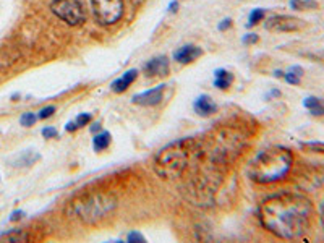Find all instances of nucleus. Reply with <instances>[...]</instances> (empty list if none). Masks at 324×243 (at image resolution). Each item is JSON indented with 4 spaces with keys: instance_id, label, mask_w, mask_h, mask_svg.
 <instances>
[{
    "instance_id": "f257e3e1",
    "label": "nucleus",
    "mask_w": 324,
    "mask_h": 243,
    "mask_svg": "<svg viewBox=\"0 0 324 243\" xmlns=\"http://www.w3.org/2000/svg\"><path fill=\"white\" fill-rule=\"evenodd\" d=\"M313 219V204L300 193L282 192L268 196L259 206V221L273 235L284 240H299L308 232Z\"/></svg>"
},
{
    "instance_id": "f03ea898",
    "label": "nucleus",
    "mask_w": 324,
    "mask_h": 243,
    "mask_svg": "<svg viewBox=\"0 0 324 243\" xmlns=\"http://www.w3.org/2000/svg\"><path fill=\"white\" fill-rule=\"evenodd\" d=\"M293 166V154L282 146L261 151L250 166V175L258 184H274L284 180Z\"/></svg>"
},
{
    "instance_id": "7ed1b4c3",
    "label": "nucleus",
    "mask_w": 324,
    "mask_h": 243,
    "mask_svg": "<svg viewBox=\"0 0 324 243\" xmlns=\"http://www.w3.org/2000/svg\"><path fill=\"white\" fill-rule=\"evenodd\" d=\"M195 140L191 138H183L161 149L154 161V170L157 175L169 180L180 177L188 166L191 154L195 151Z\"/></svg>"
},
{
    "instance_id": "20e7f679",
    "label": "nucleus",
    "mask_w": 324,
    "mask_h": 243,
    "mask_svg": "<svg viewBox=\"0 0 324 243\" xmlns=\"http://www.w3.org/2000/svg\"><path fill=\"white\" fill-rule=\"evenodd\" d=\"M115 198L107 193H83L72 199L68 204V214L83 224H96L110 214L115 207Z\"/></svg>"
},
{
    "instance_id": "39448f33",
    "label": "nucleus",
    "mask_w": 324,
    "mask_h": 243,
    "mask_svg": "<svg viewBox=\"0 0 324 243\" xmlns=\"http://www.w3.org/2000/svg\"><path fill=\"white\" fill-rule=\"evenodd\" d=\"M50 10L70 26H78L86 20V8L81 0H54Z\"/></svg>"
},
{
    "instance_id": "423d86ee",
    "label": "nucleus",
    "mask_w": 324,
    "mask_h": 243,
    "mask_svg": "<svg viewBox=\"0 0 324 243\" xmlns=\"http://www.w3.org/2000/svg\"><path fill=\"white\" fill-rule=\"evenodd\" d=\"M91 8L96 21L109 26L117 23L124 15V0H91Z\"/></svg>"
},
{
    "instance_id": "0eeeda50",
    "label": "nucleus",
    "mask_w": 324,
    "mask_h": 243,
    "mask_svg": "<svg viewBox=\"0 0 324 243\" xmlns=\"http://www.w3.org/2000/svg\"><path fill=\"white\" fill-rule=\"evenodd\" d=\"M264 26L273 33H295L305 28V21L290 15H274L268 18Z\"/></svg>"
},
{
    "instance_id": "6e6552de",
    "label": "nucleus",
    "mask_w": 324,
    "mask_h": 243,
    "mask_svg": "<svg viewBox=\"0 0 324 243\" xmlns=\"http://www.w3.org/2000/svg\"><path fill=\"white\" fill-rule=\"evenodd\" d=\"M165 89V84H159L153 89H148L141 94H136L133 98V104H138V106H144V107H151V106H157L162 101V94Z\"/></svg>"
},
{
    "instance_id": "1a4fd4ad",
    "label": "nucleus",
    "mask_w": 324,
    "mask_h": 243,
    "mask_svg": "<svg viewBox=\"0 0 324 243\" xmlns=\"http://www.w3.org/2000/svg\"><path fill=\"white\" fill-rule=\"evenodd\" d=\"M169 70H170L169 60H167V57H164V55L154 57L144 65V72H146V75H150V76H165V75H169Z\"/></svg>"
},
{
    "instance_id": "9d476101",
    "label": "nucleus",
    "mask_w": 324,
    "mask_h": 243,
    "mask_svg": "<svg viewBox=\"0 0 324 243\" xmlns=\"http://www.w3.org/2000/svg\"><path fill=\"white\" fill-rule=\"evenodd\" d=\"M203 55V50L196 46H183L179 50H175L173 58L177 60L180 64H190V62H195L198 57Z\"/></svg>"
},
{
    "instance_id": "9b49d317",
    "label": "nucleus",
    "mask_w": 324,
    "mask_h": 243,
    "mask_svg": "<svg viewBox=\"0 0 324 243\" xmlns=\"http://www.w3.org/2000/svg\"><path fill=\"white\" fill-rule=\"evenodd\" d=\"M136 76H138V70H128V72H125L124 75H122L119 80H115L112 83V91L113 93H117V94H120V93H124V91H127L128 89V86L133 83L135 80H136Z\"/></svg>"
},
{
    "instance_id": "f8f14e48",
    "label": "nucleus",
    "mask_w": 324,
    "mask_h": 243,
    "mask_svg": "<svg viewBox=\"0 0 324 243\" xmlns=\"http://www.w3.org/2000/svg\"><path fill=\"white\" fill-rule=\"evenodd\" d=\"M195 110H196V114L198 115H203V117H209V115H213L217 106L213 102V99L209 98V96H199L196 101H195Z\"/></svg>"
},
{
    "instance_id": "ddd939ff",
    "label": "nucleus",
    "mask_w": 324,
    "mask_h": 243,
    "mask_svg": "<svg viewBox=\"0 0 324 243\" xmlns=\"http://www.w3.org/2000/svg\"><path fill=\"white\" fill-rule=\"evenodd\" d=\"M233 81V76L232 73H229L224 68H219L216 70V80H214V86L219 89H227Z\"/></svg>"
},
{
    "instance_id": "4468645a",
    "label": "nucleus",
    "mask_w": 324,
    "mask_h": 243,
    "mask_svg": "<svg viewBox=\"0 0 324 243\" xmlns=\"http://www.w3.org/2000/svg\"><path fill=\"white\" fill-rule=\"evenodd\" d=\"M303 106L310 110V114L311 115H314V117H321V115H324V106H322V102L318 99V98H313V96H310V98H306L305 101H303Z\"/></svg>"
},
{
    "instance_id": "2eb2a0df",
    "label": "nucleus",
    "mask_w": 324,
    "mask_h": 243,
    "mask_svg": "<svg viewBox=\"0 0 324 243\" xmlns=\"http://www.w3.org/2000/svg\"><path fill=\"white\" fill-rule=\"evenodd\" d=\"M110 144V133L109 132H102L99 135H96L93 138V146H94V149L96 151H104V149H107Z\"/></svg>"
},
{
    "instance_id": "dca6fc26",
    "label": "nucleus",
    "mask_w": 324,
    "mask_h": 243,
    "mask_svg": "<svg viewBox=\"0 0 324 243\" xmlns=\"http://www.w3.org/2000/svg\"><path fill=\"white\" fill-rule=\"evenodd\" d=\"M319 7V4L316 0H290V8L293 10H316Z\"/></svg>"
},
{
    "instance_id": "f3484780",
    "label": "nucleus",
    "mask_w": 324,
    "mask_h": 243,
    "mask_svg": "<svg viewBox=\"0 0 324 243\" xmlns=\"http://www.w3.org/2000/svg\"><path fill=\"white\" fill-rule=\"evenodd\" d=\"M28 233L23 230H10L5 233H0V241H26Z\"/></svg>"
},
{
    "instance_id": "a211bd4d",
    "label": "nucleus",
    "mask_w": 324,
    "mask_h": 243,
    "mask_svg": "<svg viewBox=\"0 0 324 243\" xmlns=\"http://www.w3.org/2000/svg\"><path fill=\"white\" fill-rule=\"evenodd\" d=\"M302 76H303V68L295 65V67H292L287 73H284V80H285L288 84H300Z\"/></svg>"
},
{
    "instance_id": "6ab92c4d",
    "label": "nucleus",
    "mask_w": 324,
    "mask_h": 243,
    "mask_svg": "<svg viewBox=\"0 0 324 243\" xmlns=\"http://www.w3.org/2000/svg\"><path fill=\"white\" fill-rule=\"evenodd\" d=\"M266 16V12L262 10V8H255L251 13H250V18H248V26H253V24H258L259 21L264 20Z\"/></svg>"
},
{
    "instance_id": "aec40b11",
    "label": "nucleus",
    "mask_w": 324,
    "mask_h": 243,
    "mask_svg": "<svg viewBox=\"0 0 324 243\" xmlns=\"http://www.w3.org/2000/svg\"><path fill=\"white\" fill-rule=\"evenodd\" d=\"M303 149H308L311 153H322L324 154V143L319 141H311V143H302L300 144Z\"/></svg>"
},
{
    "instance_id": "412c9836",
    "label": "nucleus",
    "mask_w": 324,
    "mask_h": 243,
    "mask_svg": "<svg viewBox=\"0 0 324 243\" xmlns=\"http://www.w3.org/2000/svg\"><path fill=\"white\" fill-rule=\"evenodd\" d=\"M36 115L33 114V112H24V114L21 115V118H20V122H21V125L23 127H31V125H34L36 124Z\"/></svg>"
},
{
    "instance_id": "4be33fe9",
    "label": "nucleus",
    "mask_w": 324,
    "mask_h": 243,
    "mask_svg": "<svg viewBox=\"0 0 324 243\" xmlns=\"http://www.w3.org/2000/svg\"><path fill=\"white\" fill-rule=\"evenodd\" d=\"M76 125H78V128H81V127H84V125H87L91 122V114H80L76 117Z\"/></svg>"
},
{
    "instance_id": "5701e85b",
    "label": "nucleus",
    "mask_w": 324,
    "mask_h": 243,
    "mask_svg": "<svg viewBox=\"0 0 324 243\" xmlns=\"http://www.w3.org/2000/svg\"><path fill=\"white\" fill-rule=\"evenodd\" d=\"M54 112H55V107H54V106H47V107H44V109L39 112V118H47V117H52V115H54Z\"/></svg>"
},
{
    "instance_id": "b1692460",
    "label": "nucleus",
    "mask_w": 324,
    "mask_h": 243,
    "mask_svg": "<svg viewBox=\"0 0 324 243\" xmlns=\"http://www.w3.org/2000/svg\"><path fill=\"white\" fill-rule=\"evenodd\" d=\"M258 36L256 34H247V36H245L243 39H242V42L245 46H248V44H255V42H258Z\"/></svg>"
},
{
    "instance_id": "393cba45",
    "label": "nucleus",
    "mask_w": 324,
    "mask_h": 243,
    "mask_svg": "<svg viewBox=\"0 0 324 243\" xmlns=\"http://www.w3.org/2000/svg\"><path fill=\"white\" fill-rule=\"evenodd\" d=\"M42 136H44V138H55V136H57V130L52 128V127L44 128V130H42Z\"/></svg>"
},
{
    "instance_id": "a878e982",
    "label": "nucleus",
    "mask_w": 324,
    "mask_h": 243,
    "mask_svg": "<svg viewBox=\"0 0 324 243\" xmlns=\"http://www.w3.org/2000/svg\"><path fill=\"white\" fill-rule=\"evenodd\" d=\"M127 240L128 241H144V237L141 235V233H138V232H131Z\"/></svg>"
},
{
    "instance_id": "bb28decb",
    "label": "nucleus",
    "mask_w": 324,
    "mask_h": 243,
    "mask_svg": "<svg viewBox=\"0 0 324 243\" xmlns=\"http://www.w3.org/2000/svg\"><path fill=\"white\" fill-rule=\"evenodd\" d=\"M232 26V20L230 18H225L221 24H219V31H225V29H229Z\"/></svg>"
},
{
    "instance_id": "cd10ccee",
    "label": "nucleus",
    "mask_w": 324,
    "mask_h": 243,
    "mask_svg": "<svg viewBox=\"0 0 324 243\" xmlns=\"http://www.w3.org/2000/svg\"><path fill=\"white\" fill-rule=\"evenodd\" d=\"M23 216H24V212H23V211H13V212H12V218H10V221H12V222H15V221H20V219L23 218Z\"/></svg>"
},
{
    "instance_id": "c85d7f7f",
    "label": "nucleus",
    "mask_w": 324,
    "mask_h": 243,
    "mask_svg": "<svg viewBox=\"0 0 324 243\" xmlns=\"http://www.w3.org/2000/svg\"><path fill=\"white\" fill-rule=\"evenodd\" d=\"M65 130H67V132H70V133H72V132H76V130H78L76 122H68L67 127H65Z\"/></svg>"
},
{
    "instance_id": "c756f323",
    "label": "nucleus",
    "mask_w": 324,
    "mask_h": 243,
    "mask_svg": "<svg viewBox=\"0 0 324 243\" xmlns=\"http://www.w3.org/2000/svg\"><path fill=\"white\" fill-rule=\"evenodd\" d=\"M321 221H322V225H324V199H322V203H321Z\"/></svg>"
}]
</instances>
